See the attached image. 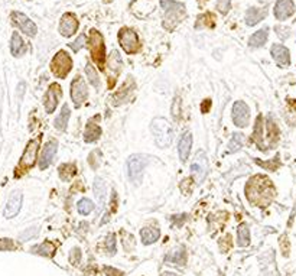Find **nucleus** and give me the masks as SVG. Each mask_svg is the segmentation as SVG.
Instances as JSON below:
<instances>
[{"label": "nucleus", "instance_id": "de8ad7c7", "mask_svg": "<svg viewBox=\"0 0 296 276\" xmlns=\"http://www.w3.org/2000/svg\"><path fill=\"white\" fill-rule=\"evenodd\" d=\"M162 276H178L176 274H172V272H163Z\"/></svg>", "mask_w": 296, "mask_h": 276}, {"label": "nucleus", "instance_id": "9d476101", "mask_svg": "<svg viewBox=\"0 0 296 276\" xmlns=\"http://www.w3.org/2000/svg\"><path fill=\"white\" fill-rule=\"evenodd\" d=\"M121 67H123V61H121V56L119 54V51H111V54L107 58V75H108V87L111 88L116 80L120 74Z\"/></svg>", "mask_w": 296, "mask_h": 276}, {"label": "nucleus", "instance_id": "39448f33", "mask_svg": "<svg viewBox=\"0 0 296 276\" xmlns=\"http://www.w3.org/2000/svg\"><path fill=\"white\" fill-rule=\"evenodd\" d=\"M40 146V138H35L32 140H29V143L26 145V149L22 155L20 161H19V168L16 171L20 169V174L19 175H23V172L29 171L32 166L35 165L36 162V156H38V151H39Z\"/></svg>", "mask_w": 296, "mask_h": 276}, {"label": "nucleus", "instance_id": "f704fd0d", "mask_svg": "<svg viewBox=\"0 0 296 276\" xmlns=\"http://www.w3.org/2000/svg\"><path fill=\"white\" fill-rule=\"evenodd\" d=\"M103 250L106 252L107 256H113V255L116 253V237H114V235H108L107 237H106Z\"/></svg>", "mask_w": 296, "mask_h": 276}, {"label": "nucleus", "instance_id": "c03bdc74", "mask_svg": "<svg viewBox=\"0 0 296 276\" xmlns=\"http://www.w3.org/2000/svg\"><path fill=\"white\" fill-rule=\"evenodd\" d=\"M104 272L107 274L108 276H123L120 271H117V269H111V268H106L104 269Z\"/></svg>", "mask_w": 296, "mask_h": 276}, {"label": "nucleus", "instance_id": "20e7f679", "mask_svg": "<svg viewBox=\"0 0 296 276\" xmlns=\"http://www.w3.org/2000/svg\"><path fill=\"white\" fill-rule=\"evenodd\" d=\"M88 49L91 58L100 69H104L106 64V46H104V39L101 33L97 29H91L88 35Z\"/></svg>", "mask_w": 296, "mask_h": 276}, {"label": "nucleus", "instance_id": "7c9ffc66", "mask_svg": "<svg viewBox=\"0 0 296 276\" xmlns=\"http://www.w3.org/2000/svg\"><path fill=\"white\" fill-rule=\"evenodd\" d=\"M30 252H33V253H36V255H40V256H48V258H51V256H54L55 246L52 243H49V242H45V243H42L39 246H35L33 249H30Z\"/></svg>", "mask_w": 296, "mask_h": 276}, {"label": "nucleus", "instance_id": "6ab92c4d", "mask_svg": "<svg viewBox=\"0 0 296 276\" xmlns=\"http://www.w3.org/2000/svg\"><path fill=\"white\" fill-rule=\"evenodd\" d=\"M295 13V4L292 0H278L275 6V16L279 20H286Z\"/></svg>", "mask_w": 296, "mask_h": 276}, {"label": "nucleus", "instance_id": "f257e3e1", "mask_svg": "<svg viewBox=\"0 0 296 276\" xmlns=\"http://www.w3.org/2000/svg\"><path fill=\"white\" fill-rule=\"evenodd\" d=\"M275 194H276V191L273 188L272 181L265 175L253 177L247 182V187H246V195H247L249 201L257 207L269 206L270 201L275 197Z\"/></svg>", "mask_w": 296, "mask_h": 276}, {"label": "nucleus", "instance_id": "f03ea898", "mask_svg": "<svg viewBox=\"0 0 296 276\" xmlns=\"http://www.w3.org/2000/svg\"><path fill=\"white\" fill-rule=\"evenodd\" d=\"M161 6L163 9V28L166 30H174L187 16L184 3L175 0H162Z\"/></svg>", "mask_w": 296, "mask_h": 276}, {"label": "nucleus", "instance_id": "b1692460", "mask_svg": "<svg viewBox=\"0 0 296 276\" xmlns=\"http://www.w3.org/2000/svg\"><path fill=\"white\" fill-rule=\"evenodd\" d=\"M272 56L276 59V62L278 64H281V65H288L289 64V51L282 46V45H273L272 46Z\"/></svg>", "mask_w": 296, "mask_h": 276}, {"label": "nucleus", "instance_id": "ea45409f", "mask_svg": "<svg viewBox=\"0 0 296 276\" xmlns=\"http://www.w3.org/2000/svg\"><path fill=\"white\" fill-rule=\"evenodd\" d=\"M171 113H172V116L175 117L176 120L181 117V98H179V97H175L174 104H172V109H171Z\"/></svg>", "mask_w": 296, "mask_h": 276}, {"label": "nucleus", "instance_id": "37998d69", "mask_svg": "<svg viewBox=\"0 0 296 276\" xmlns=\"http://www.w3.org/2000/svg\"><path fill=\"white\" fill-rule=\"evenodd\" d=\"M97 153L98 152L95 151V152H93L90 156H88V164L91 165V168H94V169L98 166V159L95 158V156H97Z\"/></svg>", "mask_w": 296, "mask_h": 276}, {"label": "nucleus", "instance_id": "dca6fc26", "mask_svg": "<svg viewBox=\"0 0 296 276\" xmlns=\"http://www.w3.org/2000/svg\"><path fill=\"white\" fill-rule=\"evenodd\" d=\"M20 207H22V193L19 190H14V191L10 193L9 198H7L3 216L6 219H13V217H16L19 214Z\"/></svg>", "mask_w": 296, "mask_h": 276}, {"label": "nucleus", "instance_id": "f8f14e48", "mask_svg": "<svg viewBox=\"0 0 296 276\" xmlns=\"http://www.w3.org/2000/svg\"><path fill=\"white\" fill-rule=\"evenodd\" d=\"M191 172L198 184H201L202 181L205 180L207 172H208V164H207V156L204 155L202 151L195 155V159L191 165Z\"/></svg>", "mask_w": 296, "mask_h": 276}, {"label": "nucleus", "instance_id": "393cba45", "mask_svg": "<svg viewBox=\"0 0 296 276\" xmlns=\"http://www.w3.org/2000/svg\"><path fill=\"white\" fill-rule=\"evenodd\" d=\"M140 236H142L143 245H152V243H155V242L161 237V232H159V229L149 226V227H143V229H142Z\"/></svg>", "mask_w": 296, "mask_h": 276}, {"label": "nucleus", "instance_id": "72a5a7b5", "mask_svg": "<svg viewBox=\"0 0 296 276\" xmlns=\"http://www.w3.org/2000/svg\"><path fill=\"white\" fill-rule=\"evenodd\" d=\"M85 72H87L88 81L91 83V85L95 87V88H98V87H100V78H98V74H97V71H95L94 67H93L91 64H87V67H85Z\"/></svg>", "mask_w": 296, "mask_h": 276}, {"label": "nucleus", "instance_id": "4468645a", "mask_svg": "<svg viewBox=\"0 0 296 276\" xmlns=\"http://www.w3.org/2000/svg\"><path fill=\"white\" fill-rule=\"evenodd\" d=\"M61 96H62V90H61L59 84H51L48 91L45 93V97H43V106H45L46 113H54Z\"/></svg>", "mask_w": 296, "mask_h": 276}, {"label": "nucleus", "instance_id": "58836bf2", "mask_svg": "<svg viewBox=\"0 0 296 276\" xmlns=\"http://www.w3.org/2000/svg\"><path fill=\"white\" fill-rule=\"evenodd\" d=\"M80 262H81V250L78 248L71 249V252H69V263H71V265H74V266H77Z\"/></svg>", "mask_w": 296, "mask_h": 276}, {"label": "nucleus", "instance_id": "5701e85b", "mask_svg": "<svg viewBox=\"0 0 296 276\" xmlns=\"http://www.w3.org/2000/svg\"><path fill=\"white\" fill-rule=\"evenodd\" d=\"M100 136H101V127L95 123V119L90 120V122L87 123L85 132H84V140H85L87 143H90V142H95Z\"/></svg>", "mask_w": 296, "mask_h": 276}, {"label": "nucleus", "instance_id": "c9c22d12", "mask_svg": "<svg viewBox=\"0 0 296 276\" xmlns=\"http://www.w3.org/2000/svg\"><path fill=\"white\" fill-rule=\"evenodd\" d=\"M93 210H94V203L90 201V200H87V198H82L80 203H78V211H80L82 216L90 214Z\"/></svg>", "mask_w": 296, "mask_h": 276}, {"label": "nucleus", "instance_id": "a18cd8bd", "mask_svg": "<svg viewBox=\"0 0 296 276\" xmlns=\"http://www.w3.org/2000/svg\"><path fill=\"white\" fill-rule=\"evenodd\" d=\"M210 107H211V100H210V98L204 100V101H202V107H201L202 113H207V111L210 110Z\"/></svg>", "mask_w": 296, "mask_h": 276}, {"label": "nucleus", "instance_id": "f3484780", "mask_svg": "<svg viewBox=\"0 0 296 276\" xmlns=\"http://www.w3.org/2000/svg\"><path fill=\"white\" fill-rule=\"evenodd\" d=\"M78 26H80V23H78L77 16L74 13H65L61 17V22H59V32L62 36L69 38L77 33Z\"/></svg>", "mask_w": 296, "mask_h": 276}, {"label": "nucleus", "instance_id": "e433bc0d", "mask_svg": "<svg viewBox=\"0 0 296 276\" xmlns=\"http://www.w3.org/2000/svg\"><path fill=\"white\" fill-rule=\"evenodd\" d=\"M94 194L100 201H103L106 197V185H104V181L100 178L94 181Z\"/></svg>", "mask_w": 296, "mask_h": 276}, {"label": "nucleus", "instance_id": "c756f323", "mask_svg": "<svg viewBox=\"0 0 296 276\" xmlns=\"http://www.w3.org/2000/svg\"><path fill=\"white\" fill-rule=\"evenodd\" d=\"M266 41H268V29H260V30H257L256 33L250 38L249 45L252 48H259V46H262Z\"/></svg>", "mask_w": 296, "mask_h": 276}, {"label": "nucleus", "instance_id": "2eb2a0df", "mask_svg": "<svg viewBox=\"0 0 296 276\" xmlns=\"http://www.w3.org/2000/svg\"><path fill=\"white\" fill-rule=\"evenodd\" d=\"M12 22H13L17 28H20V30H22L25 35L30 36V38H33V36L36 35V32H38L36 25L27 17L26 14L20 13V12H13V13H12Z\"/></svg>", "mask_w": 296, "mask_h": 276}, {"label": "nucleus", "instance_id": "a211bd4d", "mask_svg": "<svg viewBox=\"0 0 296 276\" xmlns=\"http://www.w3.org/2000/svg\"><path fill=\"white\" fill-rule=\"evenodd\" d=\"M56 148H58V142L52 139L49 142H46L43 145V149L40 152V158H39V168L40 169H46L48 166L51 165L52 162V158L55 156L56 153Z\"/></svg>", "mask_w": 296, "mask_h": 276}, {"label": "nucleus", "instance_id": "1a4fd4ad", "mask_svg": "<svg viewBox=\"0 0 296 276\" xmlns=\"http://www.w3.org/2000/svg\"><path fill=\"white\" fill-rule=\"evenodd\" d=\"M136 90V83L133 77H127V80L121 84V87L113 94L111 97V103L113 106H120L129 101V98L133 96Z\"/></svg>", "mask_w": 296, "mask_h": 276}, {"label": "nucleus", "instance_id": "6e6552de", "mask_svg": "<svg viewBox=\"0 0 296 276\" xmlns=\"http://www.w3.org/2000/svg\"><path fill=\"white\" fill-rule=\"evenodd\" d=\"M119 42H120L121 48L124 49V52L127 54H136L139 51V38L133 29L123 28L119 32Z\"/></svg>", "mask_w": 296, "mask_h": 276}, {"label": "nucleus", "instance_id": "aec40b11", "mask_svg": "<svg viewBox=\"0 0 296 276\" xmlns=\"http://www.w3.org/2000/svg\"><path fill=\"white\" fill-rule=\"evenodd\" d=\"M191 148H192V135L191 132H185L178 145V151H179V159L181 162H185L188 159L189 153H191Z\"/></svg>", "mask_w": 296, "mask_h": 276}, {"label": "nucleus", "instance_id": "9b49d317", "mask_svg": "<svg viewBox=\"0 0 296 276\" xmlns=\"http://www.w3.org/2000/svg\"><path fill=\"white\" fill-rule=\"evenodd\" d=\"M71 98L75 103V106H81L87 98H88V90H87V84L84 81V78L81 75H77L74 78V81L71 84Z\"/></svg>", "mask_w": 296, "mask_h": 276}, {"label": "nucleus", "instance_id": "a19ab883", "mask_svg": "<svg viewBox=\"0 0 296 276\" xmlns=\"http://www.w3.org/2000/svg\"><path fill=\"white\" fill-rule=\"evenodd\" d=\"M84 42H85V36H84V35H80V36H78L75 41L72 42V43H69V46H71V49H72V51H75V52H77V51H80L81 48L84 46Z\"/></svg>", "mask_w": 296, "mask_h": 276}, {"label": "nucleus", "instance_id": "c85d7f7f", "mask_svg": "<svg viewBox=\"0 0 296 276\" xmlns=\"http://www.w3.org/2000/svg\"><path fill=\"white\" fill-rule=\"evenodd\" d=\"M58 172H59L61 180L69 181L75 174H77V165H75V164H64V165L59 166Z\"/></svg>", "mask_w": 296, "mask_h": 276}, {"label": "nucleus", "instance_id": "4c0bfd02", "mask_svg": "<svg viewBox=\"0 0 296 276\" xmlns=\"http://www.w3.org/2000/svg\"><path fill=\"white\" fill-rule=\"evenodd\" d=\"M278 136H279V130H278L276 124L273 123V120L269 119L268 120V139L273 143V142L278 140Z\"/></svg>", "mask_w": 296, "mask_h": 276}, {"label": "nucleus", "instance_id": "ddd939ff", "mask_svg": "<svg viewBox=\"0 0 296 276\" xmlns=\"http://www.w3.org/2000/svg\"><path fill=\"white\" fill-rule=\"evenodd\" d=\"M233 122L237 127H247L250 122V110L244 101H236L233 106Z\"/></svg>", "mask_w": 296, "mask_h": 276}, {"label": "nucleus", "instance_id": "412c9836", "mask_svg": "<svg viewBox=\"0 0 296 276\" xmlns=\"http://www.w3.org/2000/svg\"><path fill=\"white\" fill-rule=\"evenodd\" d=\"M268 14L266 7L263 9H259V7H250L246 13V23L249 26H255L256 23H259L260 20H263Z\"/></svg>", "mask_w": 296, "mask_h": 276}, {"label": "nucleus", "instance_id": "09e8293b", "mask_svg": "<svg viewBox=\"0 0 296 276\" xmlns=\"http://www.w3.org/2000/svg\"><path fill=\"white\" fill-rule=\"evenodd\" d=\"M200 1H207V0H200Z\"/></svg>", "mask_w": 296, "mask_h": 276}, {"label": "nucleus", "instance_id": "79ce46f5", "mask_svg": "<svg viewBox=\"0 0 296 276\" xmlns=\"http://www.w3.org/2000/svg\"><path fill=\"white\" fill-rule=\"evenodd\" d=\"M217 7L223 14H226L230 10V0H217Z\"/></svg>", "mask_w": 296, "mask_h": 276}, {"label": "nucleus", "instance_id": "bb28decb", "mask_svg": "<svg viewBox=\"0 0 296 276\" xmlns=\"http://www.w3.org/2000/svg\"><path fill=\"white\" fill-rule=\"evenodd\" d=\"M69 114H71V110H69V107H68L67 104L61 109V113H59V116L55 119L54 126L59 130V132H64L65 129H67V124L68 120H69Z\"/></svg>", "mask_w": 296, "mask_h": 276}, {"label": "nucleus", "instance_id": "7ed1b4c3", "mask_svg": "<svg viewBox=\"0 0 296 276\" xmlns=\"http://www.w3.org/2000/svg\"><path fill=\"white\" fill-rule=\"evenodd\" d=\"M150 130L153 133L155 143L159 148L165 149V148L171 146V143L174 140V129L166 119H163V117L155 119L150 124Z\"/></svg>", "mask_w": 296, "mask_h": 276}, {"label": "nucleus", "instance_id": "4be33fe9", "mask_svg": "<svg viewBox=\"0 0 296 276\" xmlns=\"http://www.w3.org/2000/svg\"><path fill=\"white\" fill-rule=\"evenodd\" d=\"M10 52L13 56H22L26 52V45L23 39L20 38V35L17 32L12 33V39H10Z\"/></svg>", "mask_w": 296, "mask_h": 276}, {"label": "nucleus", "instance_id": "423d86ee", "mask_svg": "<svg viewBox=\"0 0 296 276\" xmlns=\"http://www.w3.org/2000/svg\"><path fill=\"white\" fill-rule=\"evenodd\" d=\"M149 158L145 155H133L129 158L127 161V171H129V178L132 182H135L136 185H139L142 182V175H143V169L148 165Z\"/></svg>", "mask_w": 296, "mask_h": 276}, {"label": "nucleus", "instance_id": "473e14b6", "mask_svg": "<svg viewBox=\"0 0 296 276\" xmlns=\"http://www.w3.org/2000/svg\"><path fill=\"white\" fill-rule=\"evenodd\" d=\"M244 136L243 135H240V133H234L233 135V138H231V140H230L229 143V151L231 153L237 152V151H240L243 146V143H244Z\"/></svg>", "mask_w": 296, "mask_h": 276}, {"label": "nucleus", "instance_id": "0eeeda50", "mask_svg": "<svg viewBox=\"0 0 296 276\" xmlns=\"http://www.w3.org/2000/svg\"><path fill=\"white\" fill-rule=\"evenodd\" d=\"M72 68V59L68 55L67 51H59L54 56L52 62H51V69L54 72L55 77L58 78H65L69 71Z\"/></svg>", "mask_w": 296, "mask_h": 276}, {"label": "nucleus", "instance_id": "2f4dec72", "mask_svg": "<svg viewBox=\"0 0 296 276\" xmlns=\"http://www.w3.org/2000/svg\"><path fill=\"white\" fill-rule=\"evenodd\" d=\"M250 243V233H249V227L246 224H242L239 229H237V245L246 248L249 246Z\"/></svg>", "mask_w": 296, "mask_h": 276}, {"label": "nucleus", "instance_id": "49530a36", "mask_svg": "<svg viewBox=\"0 0 296 276\" xmlns=\"http://www.w3.org/2000/svg\"><path fill=\"white\" fill-rule=\"evenodd\" d=\"M3 245H0V249H13V242L12 240H1Z\"/></svg>", "mask_w": 296, "mask_h": 276}, {"label": "nucleus", "instance_id": "cd10ccee", "mask_svg": "<svg viewBox=\"0 0 296 276\" xmlns=\"http://www.w3.org/2000/svg\"><path fill=\"white\" fill-rule=\"evenodd\" d=\"M214 23H216V16H214V13L207 12V13H202L198 16L195 28L197 29L213 28V26H214Z\"/></svg>", "mask_w": 296, "mask_h": 276}, {"label": "nucleus", "instance_id": "a878e982", "mask_svg": "<svg viewBox=\"0 0 296 276\" xmlns=\"http://www.w3.org/2000/svg\"><path fill=\"white\" fill-rule=\"evenodd\" d=\"M166 262L176 263V265H179V266H184V265L187 263L185 249L176 248L175 250H172L171 253H168V256H166Z\"/></svg>", "mask_w": 296, "mask_h": 276}]
</instances>
